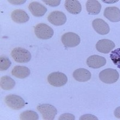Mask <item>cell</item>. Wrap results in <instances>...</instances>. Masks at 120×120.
I'll return each instance as SVG.
<instances>
[{
	"instance_id": "1",
	"label": "cell",
	"mask_w": 120,
	"mask_h": 120,
	"mask_svg": "<svg viewBox=\"0 0 120 120\" xmlns=\"http://www.w3.org/2000/svg\"><path fill=\"white\" fill-rule=\"evenodd\" d=\"M11 56L18 63H27L31 59V54L30 51L20 47L14 48L11 51Z\"/></svg>"
},
{
	"instance_id": "2",
	"label": "cell",
	"mask_w": 120,
	"mask_h": 120,
	"mask_svg": "<svg viewBox=\"0 0 120 120\" xmlns=\"http://www.w3.org/2000/svg\"><path fill=\"white\" fill-rule=\"evenodd\" d=\"M119 73L116 69L108 68L101 71L99 78L105 84H111L116 82L119 78Z\"/></svg>"
},
{
	"instance_id": "3",
	"label": "cell",
	"mask_w": 120,
	"mask_h": 120,
	"mask_svg": "<svg viewBox=\"0 0 120 120\" xmlns=\"http://www.w3.org/2000/svg\"><path fill=\"white\" fill-rule=\"evenodd\" d=\"M34 33L36 36L41 39H48L54 35L52 28L44 23H39L34 27Z\"/></svg>"
},
{
	"instance_id": "4",
	"label": "cell",
	"mask_w": 120,
	"mask_h": 120,
	"mask_svg": "<svg viewBox=\"0 0 120 120\" xmlns=\"http://www.w3.org/2000/svg\"><path fill=\"white\" fill-rule=\"evenodd\" d=\"M37 109L42 115L43 120H52L57 114V110L54 106L50 104H40L37 106Z\"/></svg>"
},
{
	"instance_id": "5",
	"label": "cell",
	"mask_w": 120,
	"mask_h": 120,
	"mask_svg": "<svg viewBox=\"0 0 120 120\" xmlns=\"http://www.w3.org/2000/svg\"><path fill=\"white\" fill-rule=\"evenodd\" d=\"M48 81L50 85L55 87H61L68 82V78L64 73L56 71L50 74L48 76Z\"/></svg>"
},
{
	"instance_id": "6",
	"label": "cell",
	"mask_w": 120,
	"mask_h": 120,
	"mask_svg": "<svg viewBox=\"0 0 120 120\" xmlns=\"http://www.w3.org/2000/svg\"><path fill=\"white\" fill-rule=\"evenodd\" d=\"M4 101L8 107L13 110H20L25 105V101L21 97L15 94H9L4 98Z\"/></svg>"
},
{
	"instance_id": "7",
	"label": "cell",
	"mask_w": 120,
	"mask_h": 120,
	"mask_svg": "<svg viewBox=\"0 0 120 120\" xmlns=\"http://www.w3.org/2000/svg\"><path fill=\"white\" fill-rule=\"evenodd\" d=\"M61 41L66 47L73 48L80 44V38L75 33L67 32L62 36Z\"/></svg>"
},
{
	"instance_id": "8",
	"label": "cell",
	"mask_w": 120,
	"mask_h": 120,
	"mask_svg": "<svg viewBox=\"0 0 120 120\" xmlns=\"http://www.w3.org/2000/svg\"><path fill=\"white\" fill-rule=\"evenodd\" d=\"M48 20L51 24L55 26H61L66 22L67 18L64 13L60 11H54L50 13Z\"/></svg>"
},
{
	"instance_id": "9",
	"label": "cell",
	"mask_w": 120,
	"mask_h": 120,
	"mask_svg": "<svg viewBox=\"0 0 120 120\" xmlns=\"http://www.w3.org/2000/svg\"><path fill=\"white\" fill-rule=\"evenodd\" d=\"M96 47L99 52L108 54L115 47V44L111 40L103 39L98 41L96 45Z\"/></svg>"
},
{
	"instance_id": "10",
	"label": "cell",
	"mask_w": 120,
	"mask_h": 120,
	"mask_svg": "<svg viewBox=\"0 0 120 120\" xmlns=\"http://www.w3.org/2000/svg\"><path fill=\"white\" fill-rule=\"evenodd\" d=\"M104 16L112 22L120 21V9L116 7L106 8L104 11Z\"/></svg>"
},
{
	"instance_id": "11",
	"label": "cell",
	"mask_w": 120,
	"mask_h": 120,
	"mask_svg": "<svg viewBox=\"0 0 120 120\" xmlns=\"http://www.w3.org/2000/svg\"><path fill=\"white\" fill-rule=\"evenodd\" d=\"M92 27L98 34L105 35L110 32L109 25L101 19H96L92 21Z\"/></svg>"
},
{
	"instance_id": "12",
	"label": "cell",
	"mask_w": 120,
	"mask_h": 120,
	"mask_svg": "<svg viewBox=\"0 0 120 120\" xmlns=\"http://www.w3.org/2000/svg\"><path fill=\"white\" fill-rule=\"evenodd\" d=\"M106 61L105 58L102 56L97 55H92L88 57L86 61V64L90 68L93 69H97L105 65Z\"/></svg>"
},
{
	"instance_id": "13",
	"label": "cell",
	"mask_w": 120,
	"mask_h": 120,
	"mask_svg": "<svg viewBox=\"0 0 120 120\" xmlns=\"http://www.w3.org/2000/svg\"><path fill=\"white\" fill-rule=\"evenodd\" d=\"M29 9L31 14L36 17L43 16L47 11V8L37 2H33L30 3Z\"/></svg>"
},
{
	"instance_id": "14",
	"label": "cell",
	"mask_w": 120,
	"mask_h": 120,
	"mask_svg": "<svg viewBox=\"0 0 120 120\" xmlns=\"http://www.w3.org/2000/svg\"><path fill=\"white\" fill-rule=\"evenodd\" d=\"M11 18L13 21L18 24H23L27 22L30 16L27 13L22 9H16L11 13Z\"/></svg>"
},
{
	"instance_id": "15",
	"label": "cell",
	"mask_w": 120,
	"mask_h": 120,
	"mask_svg": "<svg viewBox=\"0 0 120 120\" xmlns=\"http://www.w3.org/2000/svg\"><path fill=\"white\" fill-rule=\"evenodd\" d=\"M73 76L74 79L79 82H86L91 79V73L85 68H79L73 72Z\"/></svg>"
},
{
	"instance_id": "16",
	"label": "cell",
	"mask_w": 120,
	"mask_h": 120,
	"mask_svg": "<svg viewBox=\"0 0 120 120\" xmlns=\"http://www.w3.org/2000/svg\"><path fill=\"white\" fill-rule=\"evenodd\" d=\"M64 7L67 11L72 14H79L82 10L81 3L76 0H66L65 1Z\"/></svg>"
},
{
	"instance_id": "17",
	"label": "cell",
	"mask_w": 120,
	"mask_h": 120,
	"mask_svg": "<svg viewBox=\"0 0 120 120\" xmlns=\"http://www.w3.org/2000/svg\"><path fill=\"white\" fill-rule=\"evenodd\" d=\"M11 74L19 79H25L30 75V70L26 67L16 66L13 68Z\"/></svg>"
},
{
	"instance_id": "18",
	"label": "cell",
	"mask_w": 120,
	"mask_h": 120,
	"mask_svg": "<svg viewBox=\"0 0 120 120\" xmlns=\"http://www.w3.org/2000/svg\"><path fill=\"white\" fill-rule=\"evenodd\" d=\"M101 9V4L96 0H89L86 2V10L89 14L97 15Z\"/></svg>"
},
{
	"instance_id": "19",
	"label": "cell",
	"mask_w": 120,
	"mask_h": 120,
	"mask_svg": "<svg viewBox=\"0 0 120 120\" xmlns=\"http://www.w3.org/2000/svg\"><path fill=\"white\" fill-rule=\"evenodd\" d=\"M15 85V81L8 76H2L0 79V86L4 90H11Z\"/></svg>"
},
{
	"instance_id": "20",
	"label": "cell",
	"mask_w": 120,
	"mask_h": 120,
	"mask_svg": "<svg viewBox=\"0 0 120 120\" xmlns=\"http://www.w3.org/2000/svg\"><path fill=\"white\" fill-rule=\"evenodd\" d=\"M38 119V115L34 111L27 110L20 115V120H37Z\"/></svg>"
},
{
	"instance_id": "21",
	"label": "cell",
	"mask_w": 120,
	"mask_h": 120,
	"mask_svg": "<svg viewBox=\"0 0 120 120\" xmlns=\"http://www.w3.org/2000/svg\"><path fill=\"white\" fill-rule=\"evenodd\" d=\"M110 57L113 63L119 68H120V48L111 51Z\"/></svg>"
},
{
	"instance_id": "22",
	"label": "cell",
	"mask_w": 120,
	"mask_h": 120,
	"mask_svg": "<svg viewBox=\"0 0 120 120\" xmlns=\"http://www.w3.org/2000/svg\"><path fill=\"white\" fill-rule=\"evenodd\" d=\"M11 61L7 57L2 56L0 58V71H6L11 66Z\"/></svg>"
},
{
	"instance_id": "23",
	"label": "cell",
	"mask_w": 120,
	"mask_h": 120,
	"mask_svg": "<svg viewBox=\"0 0 120 120\" xmlns=\"http://www.w3.org/2000/svg\"><path fill=\"white\" fill-rule=\"evenodd\" d=\"M59 120H74L75 116L73 114H69V113H66L61 115L59 118Z\"/></svg>"
},
{
	"instance_id": "24",
	"label": "cell",
	"mask_w": 120,
	"mask_h": 120,
	"mask_svg": "<svg viewBox=\"0 0 120 120\" xmlns=\"http://www.w3.org/2000/svg\"><path fill=\"white\" fill-rule=\"evenodd\" d=\"M43 2H44L46 4L48 5V6L51 7H56L59 6L60 3H61V1L60 0H53V1H43Z\"/></svg>"
},
{
	"instance_id": "25",
	"label": "cell",
	"mask_w": 120,
	"mask_h": 120,
	"mask_svg": "<svg viewBox=\"0 0 120 120\" xmlns=\"http://www.w3.org/2000/svg\"><path fill=\"white\" fill-rule=\"evenodd\" d=\"M79 120H98V118L95 116L91 114H86V115H84L81 116L80 117Z\"/></svg>"
},
{
	"instance_id": "26",
	"label": "cell",
	"mask_w": 120,
	"mask_h": 120,
	"mask_svg": "<svg viewBox=\"0 0 120 120\" xmlns=\"http://www.w3.org/2000/svg\"><path fill=\"white\" fill-rule=\"evenodd\" d=\"M8 2L12 4L19 5V4H23V3H25L26 1H20V0L16 1H16H8Z\"/></svg>"
},
{
	"instance_id": "27",
	"label": "cell",
	"mask_w": 120,
	"mask_h": 120,
	"mask_svg": "<svg viewBox=\"0 0 120 120\" xmlns=\"http://www.w3.org/2000/svg\"><path fill=\"white\" fill-rule=\"evenodd\" d=\"M114 115L117 119H120V106L117 107L114 111Z\"/></svg>"
}]
</instances>
